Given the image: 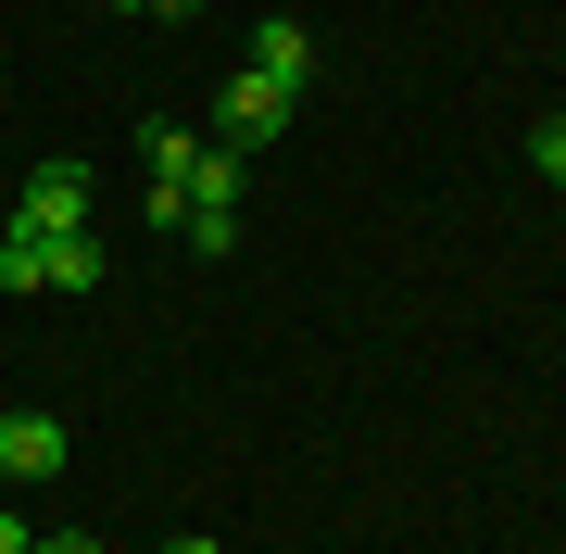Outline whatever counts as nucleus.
<instances>
[{"label":"nucleus","mask_w":566,"mask_h":554,"mask_svg":"<svg viewBox=\"0 0 566 554\" xmlns=\"http://www.w3.org/2000/svg\"><path fill=\"white\" fill-rule=\"evenodd\" d=\"M290 114H303V102H290V88H264V76H227V88H214V139H227V151H264Z\"/></svg>","instance_id":"nucleus-1"},{"label":"nucleus","mask_w":566,"mask_h":554,"mask_svg":"<svg viewBox=\"0 0 566 554\" xmlns=\"http://www.w3.org/2000/svg\"><path fill=\"white\" fill-rule=\"evenodd\" d=\"M13 227H39V240H76L88 227V165H39L13 189Z\"/></svg>","instance_id":"nucleus-2"},{"label":"nucleus","mask_w":566,"mask_h":554,"mask_svg":"<svg viewBox=\"0 0 566 554\" xmlns=\"http://www.w3.org/2000/svg\"><path fill=\"white\" fill-rule=\"evenodd\" d=\"M0 479H63V416H0Z\"/></svg>","instance_id":"nucleus-3"},{"label":"nucleus","mask_w":566,"mask_h":554,"mask_svg":"<svg viewBox=\"0 0 566 554\" xmlns=\"http://www.w3.org/2000/svg\"><path fill=\"white\" fill-rule=\"evenodd\" d=\"M252 76H264V88H290V102H303V76H315V51H303V25H290V13H277V25H264V39H252Z\"/></svg>","instance_id":"nucleus-4"},{"label":"nucleus","mask_w":566,"mask_h":554,"mask_svg":"<svg viewBox=\"0 0 566 554\" xmlns=\"http://www.w3.org/2000/svg\"><path fill=\"white\" fill-rule=\"evenodd\" d=\"M139 165H151L164 189H189V165H202V139H189L177 114H151V126H139Z\"/></svg>","instance_id":"nucleus-5"},{"label":"nucleus","mask_w":566,"mask_h":554,"mask_svg":"<svg viewBox=\"0 0 566 554\" xmlns=\"http://www.w3.org/2000/svg\"><path fill=\"white\" fill-rule=\"evenodd\" d=\"M0 290H51V240L39 227H0Z\"/></svg>","instance_id":"nucleus-6"},{"label":"nucleus","mask_w":566,"mask_h":554,"mask_svg":"<svg viewBox=\"0 0 566 554\" xmlns=\"http://www.w3.org/2000/svg\"><path fill=\"white\" fill-rule=\"evenodd\" d=\"M240 202V151H202V165H189V215H227Z\"/></svg>","instance_id":"nucleus-7"},{"label":"nucleus","mask_w":566,"mask_h":554,"mask_svg":"<svg viewBox=\"0 0 566 554\" xmlns=\"http://www.w3.org/2000/svg\"><path fill=\"white\" fill-rule=\"evenodd\" d=\"M51 290H102V240H88V227H76V240H51Z\"/></svg>","instance_id":"nucleus-8"},{"label":"nucleus","mask_w":566,"mask_h":554,"mask_svg":"<svg viewBox=\"0 0 566 554\" xmlns=\"http://www.w3.org/2000/svg\"><path fill=\"white\" fill-rule=\"evenodd\" d=\"M528 165H542V177L566 189V114H542V126H528Z\"/></svg>","instance_id":"nucleus-9"},{"label":"nucleus","mask_w":566,"mask_h":554,"mask_svg":"<svg viewBox=\"0 0 566 554\" xmlns=\"http://www.w3.org/2000/svg\"><path fill=\"white\" fill-rule=\"evenodd\" d=\"M0 554H39V530H25V516H13V504H0Z\"/></svg>","instance_id":"nucleus-10"},{"label":"nucleus","mask_w":566,"mask_h":554,"mask_svg":"<svg viewBox=\"0 0 566 554\" xmlns=\"http://www.w3.org/2000/svg\"><path fill=\"white\" fill-rule=\"evenodd\" d=\"M39 554H102V542H88V530H51V542H39Z\"/></svg>","instance_id":"nucleus-11"},{"label":"nucleus","mask_w":566,"mask_h":554,"mask_svg":"<svg viewBox=\"0 0 566 554\" xmlns=\"http://www.w3.org/2000/svg\"><path fill=\"white\" fill-rule=\"evenodd\" d=\"M114 13H202V0H114Z\"/></svg>","instance_id":"nucleus-12"},{"label":"nucleus","mask_w":566,"mask_h":554,"mask_svg":"<svg viewBox=\"0 0 566 554\" xmlns=\"http://www.w3.org/2000/svg\"><path fill=\"white\" fill-rule=\"evenodd\" d=\"M164 554H227V542H202V530H189V542H164Z\"/></svg>","instance_id":"nucleus-13"},{"label":"nucleus","mask_w":566,"mask_h":554,"mask_svg":"<svg viewBox=\"0 0 566 554\" xmlns=\"http://www.w3.org/2000/svg\"><path fill=\"white\" fill-rule=\"evenodd\" d=\"M277 13H290V0H277Z\"/></svg>","instance_id":"nucleus-14"}]
</instances>
